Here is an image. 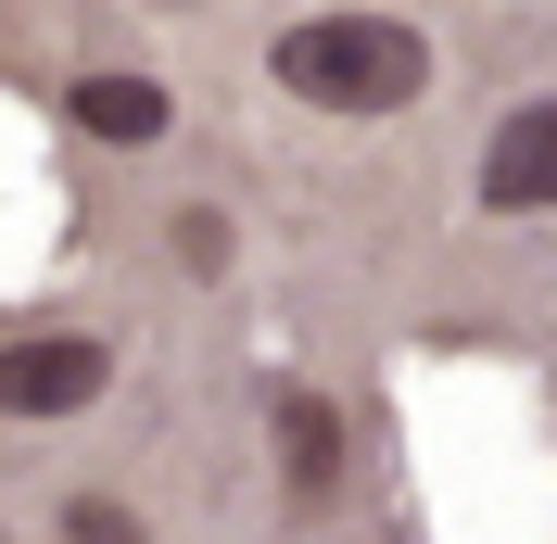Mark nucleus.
Wrapping results in <instances>:
<instances>
[{"label":"nucleus","instance_id":"8","mask_svg":"<svg viewBox=\"0 0 557 544\" xmlns=\"http://www.w3.org/2000/svg\"><path fill=\"white\" fill-rule=\"evenodd\" d=\"M0 544H13V532H0Z\"/></svg>","mask_w":557,"mask_h":544},{"label":"nucleus","instance_id":"4","mask_svg":"<svg viewBox=\"0 0 557 544\" xmlns=\"http://www.w3.org/2000/svg\"><path fill=\"white\" fill-rule=\"evenodd\" d=\"M64 114H76L89 139H114V152H139V139H165V127H177V102L152 89V76H76Z\"/></svg>","mask_w":557,"mask_h":544},{"label":"nucleus","instance_id":"3","mask_svg":"<svg viewBox=\"0 0 557 544\" xmlns=\"http://www.w3.org/2000/svg\"><path fill=\"white\" fill-rule=\"evenodd\" d=\"M482 215H557V102H507L482 139Z\"/></svg>","mask_w":557,"mask_h":544},{"label":"nucleus","instance_id":"7","mask_svg":"<svg viewBox=\"0 0 557 544\" xmlns=\"http://www.w3.org/2000/svg\"><path fill=\"white\" fill-rule=\"evenodd\" d=\"M177 267H190V279H215V267H228V215H203V203L177 215Z\"/></svg>","mask_w":557,"mask_h":544},{"label":"nucleus","instance_id":"5","mask_svg":"<svg viewBox=\"0 0 557 544\" xmlns=\"http://www.w3.org/2000/svg\"><path fill=\"white\" fill-rule=\"evenodd\" d=\"M278 481H292L305 507L343 481V418H330V393H278Z\"/></svg>","mask_w":557,"mask_h":544},{"label":"nucleus","instance_id":"6","mask_svg":"<svg viewBox=\"0 0 557 544\" xmlns=\"http://www.w3.org/2000/svg\"><path fill=\"white\" fill-rule=\"evenodd\" d=\"M64 544H152V532H139L114 494H64Z\"/></svg>","mask_w":557,"mask_h":544},{"label":"nucleus","instance_id":"1","mask_svg":"<svg viewBox=\"0 0 557 544\" xmlns=\"http://www.w3.org/2000/svg\"><path fill=\"white\" fill-rule=\"evenodd\" d=\"M267 76L317 114H406L431 89V38L393 26V13H317V26H292L267 51Z\"/></svg>","mask_w":557,"mask_h":544},{"label":"nucleus","instance_id":"2","mask_svg":"<svg viewBox=\"0 0 557 544\" xmlns=\"http://www.w3.org/2000/svg\"><path fill=\"white\" fill-rule=\"evenodd\" d=\"M114 393V355L89 330H51V342H0V418H89Z\"/></svg>","mask_w":557,"mask_h":544}]
</instances>
